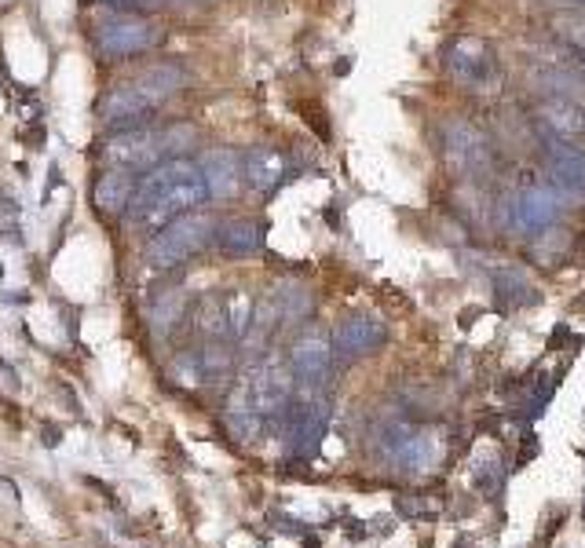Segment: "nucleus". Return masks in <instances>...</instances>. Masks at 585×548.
<instances>
[{"label":"nucleus","instance_id":"1","mask_svg":"<svg viewBox=\"0 0 585 548\" xmlns=\"http://www.w3.org/2000/svg\"><path fill=\"white\" fill-rule=\"evenodd\" d=\"M205 198H209V190H205L202 165H194L187 158H172L154 165L136 183V194L128 201V212H132V223H136L139 231L158 234L176 216L205 205Z\"/></svg>","mask_w":585,"mask_h":548},{"label":"nucleus","instance_id":"2","mask_svg":"<svg viewBox=\"0 0 585 548\" xmlns=\"http://www.w3.org/2000/svg\"><path fill=\"white\" fill-rule=\"evenodd\" d=\"M213 238V223L202 212H183L172 223H165L154 242H150L147 256L154 267H180L183 260H191L194 253H202Z\"/></svg>","mask_w":585,"mask_h":548},{"label":"nucleus","instance_id":"3","mask_svg":"<svg viewBox=\"0 0 585 548\" xmlns=\"http://www.w3.org/2000/svg\"><path fill=\"white\" fill-rule=\"evenodd\" d=\"M447 70L468 92H490L501 81V59L494 52V44L483 41V37H458V41H450Z\"/></svg>","mask_w":585,"mask_h":548},{"label":"nucleus","instance_id":"4","mask_svg":"<svg viewBox=\"0 0 585 548\" xmlns=\"http://www.w3.org/2000/svg\"><path fill=\"white\" fill-rule=\"evenodd\" d=\"M234 395H238L249 410H256L267 421V417H278V413L289 410V399H293V380H289V373L282 369V362L267 359V362H260V366L249 369L245 384L234 391Z\"/></svg>","mask_w":585,"mask_h":548},{"label":"nucleus","instance_id":"5","mask_svg":"<svg viewBox=\"0 0 585 548\" xmlns=\"http://www.w3.org/2000/svg\"><path fill=\"white\" fill-rule=\"evenodd\" d=\"M183 132H150V128H132V132H114L107 143V161L114 169L128 172H150L154 165H161L169 143Z\"/></svg>","mask_w":585,"mask_h":548},{"label":"nucleus","instance_id":"6","mask_svg":"<svg viewBox=\"0 0 585 548\" xmlns=\"http://www.w3.org/2000/svg\"><path fill=\"white\" fill-rule=\"evenodd\" d=\"M509 220L523 234H542L560 220V198L553 187H523L509 205Z\"/></svg>","mask_w":585,"mask_h":548},{"label":"nucleus","instance_id":"7","mask_svg":"<svg viewBox=\"0 0 585 548\" xmlns=\"http://www.w3.org/2000/svg\"><path fill=\"white\" fill-rule=\"evenodd\" d=\"M326 424H330V406H326V402H300V406H289L286 428H289V446H293V454H300V457L315 454L322 443V435H326Z\"/></svg>","mask_w":585,"mask_h":548},{"label":"nucleus","instance_id":"8","mask_svg":"<svg viewBox=\"0 0 585 548\" xmlns=\"http://www.w3.org/2000/svg\"><path fill=\"white\" fill-rule=\"evenodd\" d=\"M234 369V351L220 340L205 344L202 351H187L176 362V377L187 384H220L224 377H231Z\"/></svg>","mask_w":585,"mask_h":548},{"label":"nucleus","instance_id":"9","mask_svg":"<svg viewBox=\"0 0 585 548\" xmlns=\"http://www.w3.org/2000/svg\"><path fill=\"white\" fill-rule=\"evenodd\" d=\"M443 143H447V158L458 165L468 176H479V172L490 169V147L487 139L479 136L476 128L465 125V121H450L443 128Z\"/></svg>","mask_w":585,"mask_h":548},{"label":"nucleus","instance_id":"10","mask_svg":"<svg viewBox=\"0 0 585 548\" xmlns=\"http://www.w3.org/2000/svg\"><path fill=\"white\" fill-rule=\"evenodd\" d=\"M545 161L556 187L567 194H585V150L560 136H545Z\"/></svg>","mask_w":585,"mask_h":548},{"label":"nucleus","instance_id":"11","mask_svg":"<svg viewBox=\"0 0 585 548\" xmlns=\"http://www.w3.org/2000/svg\"><path fill=\"white\" fill-rule=\"evenodd\" d=\"M384 340H388V329H384L381 318H370V315L348 318L337 329V337H333V355H341V359H362V355H373Z\"/></svg>","mask_w":585,"mask_h":548},{"label":"nucleus","instance_id":"12","mask_svg":"<svg viewBox=\"0 0 585 548\" xmlns=\"http://www.w3.org/2000/svg\"><path fill=\"white\" fill-rule=\"evenodd\" d=\"M96 41L107 55L125 59V55L147 52L150 44H154V26L143 19H114V22H103V26H99Z\"/></svg>","mask_w":585,"mask_h":548},{"label":"nucleus","instance_id":"13","mask_svg":"<svg viewBox=\"0 0 585 548\" xmlns=\"http://www.w3.org/2000/svg\"><path fill=\"white\" fill-rule=\"evenodd\" d=\"M330 362H333V348L322 333H304V337L297 340L293 355H289L293 377H297L300 384H308V388H315V384H322V380L330 377Z\"/></svg>","mask_w":585,"mask_h":548},{"label":"nucleus","instance_id":"14","mask_svg":"<svg viewBox=\"0 0 585 548\" xmlns=\"http://www.w3.org/2000/svg\"><path fill=\"white\" fill-rule=\"evenodd\" d=\"M289 158L278 147H253L245 154V183L256 190V194H275L282 183L289 180Z\"/></svg>","mask_w":585,"mask_h":548},{"label":"nucleus","instance_id":"15","mask_svg":"<svg viewBox=\"0 0 585 548\" xmlns=\"http://www.w3.org/2000/svg\"><path fill=\"white\" fill-rule=\"evenodd\" d=\"M154 117V103L147 95H139L132 85L117 88L103 103V121L110 132H132V128H147V121Z\"/></svg>","mask_w":585,"mask_h":548},{"label":"nucleus","instance_id":"16","mask_svg":"<svg viewBox=\"0 0 585 548\" xmlns=\"http://www.w3.org/2000/svg\"><path fill=\"white\" fill-rule=\"evenodd\" d=\"M136 183H139L136 172L107 169L96 180V187H92L96 209L103 212V216H121V212H128V201H132V194H136Z\"/></svg>","mask_w":585,"mask_h":548},{"label":"nucleus","instance_id":"17","mask_svg":"<svg viewBox=\"0 0 585 548\" xmlns=\"http://www.w3.org/2000/svg\"><path fill=\"white\" fill-rule=\"evenodd\" d=\"M216 245L224 249L227 256H253L260 253V245H264V227L256 220H224L216 227Z\"/></svg>","mask_w":585,"mask_h":548},{"label":"nucleus","instance_id":"18","mask_svg":"<svg viewBox=\"0 0 585 548\" xmlns=\"http://www.w3.org/2000/svg\"><path fill=\"white\" fill-rule=\"evenodd\" d=\"M205 190L209 194H216V198H231L234 190H238V154L234 150H216L213 158L205 161Z\"/></svg>","mask_w":585,"mask_h":548},{"label":"nucleus","instance_id":"19","mask_svg":"<svg viewBox=\"0 0 585 548\" xmlns=\"http://www.w3.org/2000/svg\"><path fill=\"white\" fill-rule=\"evenodd\" d=\"M183 81H187V74H183L180 66H154V70H147V74L139 77V81H132V88H136L139 95H147L150 103L158 106L161 99H169V95H176L183 88Z\"/></svg>","mask_w":585,"mask_h":548},{"label":"nucleus","instance_id":"20","mask_svg":"<svg viewBox=\"0 0 585 548\" xmlns=\"http://www.w3.org/2000/svg\"><path fill=\"white\" fill-rule=\"evenodd\" d=\"M494 289H498V300L505 307H516V304H527L531 300V282L523 278L520 271H512V267H505V271L494 274Z\"/></svg>","mask_w":585,"mask_h":548},{"label":"nucleus","instance_id":"21","mask_svg":"<svg viewBox=\"0 0 585 548\" xmlns=\"http://www.w3.org/2000/svg\"><path fill=\"white\" fill-rule=\"evenodd\" d=\"M198 318H202V333H209L213 340L227 337V300L224 296H205L202 307H198Z\"/></svg>","mask_w":585,"mask_h":548},{"label":"nucleus","instance_id":"22","mask_svg":"<svg viewBox=\"0 0 585 548\" xmlns=\"http://www.w3.org/2000/svg\"><path fill=\"white\" fill-rule=\"evenodd\" d=\"M549 125L560 128L564 136H582V132H585V114L578 110L575 103H567V99H556V103L549 106Z\"/></svg>","mask_w":585,"mask_h":548},{"label":"nucleus","instance_id":"23","mask_svg":"<svg viewBox=\"0 0 585 548\" xmlns=\"http://www.w3.org/2000/svg\"><path fill=\"white\" fill-rule=\"evenodd\" d=\"M227 300V337H245V329L253 322V300L245 293H231Z\"/></svg>","mask_w":585,"mask_h":548},{"label":"nucleus","instance_id":"24","mask_svg":"<svg viewBox=\"0 0 585 548\" xmlns=\"http://www.w3.org/2000/svg\"><path fill=\"white\" fill-rule=\"evenodd\" d=\"M275 311L282 318H289V322H297V318H304L311 311V293L308 289H300V285H293V289H282L275 300Z\"/></svg>","mask_w":585,"mask_h":548},{"label":"nucleus","instance_id":"25","mask_svg":"<svg viewBox=\"0 0 585 548\" xmlns=\"http://www.w3.org/2000/svg\"><path fill=\"white\" fill-rule=\"evenodd\" d=\"M183 311H187V300H183V296H169V307H165V304L154 307V326L169 333V329L180 326Z\"/></svg>","mask_w":585,"mask_h":548},{"label":"nucleus","instance_id":"26","mask_svg":"<svg viewBox=\"0 0 585 548\" xmlns=\"http://www.w3.org/2000/svg\"><path fill=\"white\" fill-rule=\"evenodd\" d=\"M88 4H107V8H150V4H187V0H88Z\"/></svg>","mask_w":585,"mask_h":548},{"label":"nucleus","instance_id":"27","mask_svg":"<svg viewBox=\"0 0 585 548\" xmlns=\"http://www.w3.org/2000/svg\"><path fill=\"white\" fill-rule=\"evenodd\" d=\"M564 37H567L571 44H575L578 52H585V19L567 22V26H564Z\"/></svg>","mask_w":585,"mask_h":548},{"label":"nucleus","instance_id":"28","mask_svg":"<svg viewBox=\"0 0 585 548\" xmlns=\"http://www.w3.org/2000/svg\"><path fill=\"white\" fill-rule=\"evenodd\" d=\"M59 435H63V432H59V428H55V424H52V428H48V424H44V432H41V443H44V446H52V450H55V446L63 443V439H59Z\"/></svg>","mask_w":585,"mask_h":548},{"label":"nucleus","instance_id":"29","mask_svg":"<svg viewBox=\"0 0 585 548\" xmlns=\"http://www.w3.org/2000/svg\"><path fill=\"white\" fill-rule=\"evenodd\" d=\"M578 63H582V70H585V52H578Z\"/></svg>","mask_w":585,"mask_h":548}]
</instances>
